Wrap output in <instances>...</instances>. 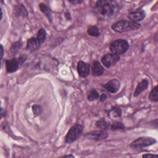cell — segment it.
Returning a JSON list of instances; mask_svg holds the SVG:
<instances>
[{"label":"cell","instance_id":"obj_1","mask_svg":"<svg viewBox=\"0 0 158 158\" xmlns=\"http://www.w3.org/2000/svg\"><path fill=\"white\" fill-rule=\"evenodd\" d=\"M119 5L112 0H100L94 8V13L101 20H107L116 16L119 11Z\"/></svg>","mask_w":158,"mask_h":158},{"label":"cell","instance_id":"obj_2","mask_svg":"<svg viewBox=\"0 0 158 158\" xmlns=\"http://www.w3.org/2000/svg\"><path fill=\"white\" fill-rule=\"evenodd\" d=\"M141 27V25L138 22H133L131 20H121L114 23L111 28L113 31L117 33H123L126 31L136 30Z\"/></svg>","mask_w":158,"mask_h":158},{"label":"cell","instance_id":"obj_3","mask_svg":"<svg viewBox=\"0 0 158 158\" xmlns=\"http://www.w3.org/2000/svg\"><path fill=\"white\" fill-rule=\"evenodd\" d=\"M129 42L123 39H118L111 43L110 45V50L112 53L117 55H122L125 54L129 49Z\"/></svg>","mask_w":158,"mask_h":158},{"label":"cell","instance_id":"obj_4","mask_svg":"<svg viewBox=\"0 0 158 158\" xmlns=\"http://www.w3.org/2000/svg\"><path fill=\"white\" fill-rule=\"evenodd\" d=\"M83 131V127L80 124H76L71 128L67 134L65 141L67 143H72L75 141L82 135Z\"/></svg>","mask_w":158,"mask_h":158},{"label":"cell","instance_id":"obj_5","mask_svg":"<svg viewBox=\"0 0 158 158\" xmlns=\"http://www.w3.org/2000/svg\"><path fill=\"white\" fill-rule=\"evenodd\" d=\"M157 142L156 140L152 137H143L138 138L130 144V147L134 149H140L145 147H148L155 144Z\"/></svg>","mask_w":158,"mask_h":158},{"label":"cell","instance_id":"obj_6","mask_svg":"<svg viewBox=\"0 0 158 158\" xmlns=\"http://www.w3.org/2000/svg\"><path fill=\"white\" fill-rule=\"evenodd\" d=\"M120 60V57L114 53L107 54L104 56L101 59L103 64L107 68H110L112 66L116 65V63Z\"/></svg>","mask_w":158,"mask_h":158},{"label":"cell","instance_id":"obj_7","mask_svg":"<svg viewBox=\"0 0 158 158\" xmlns=\"http://www.w3.org/2000/svg\"><path fill=\"white\" fill-rule=\"evenodd\" d=\"M108 134L105 130H97L88 133L85 135L86 139L94 141H99L107 138Z\"/></svg>","mask_w":158,"mask_h":158},{"label":"cell","instance_id":"obj_8","mask_svg":"<svg viewBox=\"0 0 158 158\" xmlns=\"http://www.w3.org/2000/svg\"><path fill=\"white\" fill-rule=\"evenodd\" d=\"M120 86V83L116 79L109 80L103 85V87L105 88V89L107 91L111 93H117L119 91Z\"/></svg>","mask_w":158,"mask_h":158},{"label":"cell","instance_id":"obj_9","mask_svg":"<svg viewBox=\"0 0 158 158\" xmlns=\"http://www.w3.org/2000/svg\"><path fill=\"white\" fill-rule=\"evenodd\" d=\"M20 62L19 59L14 57L12 59L6 61V69L8 73H13L16 72L20 65Z\"/></svg>","mask_w":158,"mask_h":158},{"label":"cell","instance_id":"obj_10","mask_svg":"<svg viewBox=\"0 0 158 158\" xmlns=\"http://www.w3.org/2000/svg\"><path fill=\"white\" fill-rule=\"evenodd\" d=\"M77 71L81 77H86L90 74V66L83 61H80L77 64Z\"/></svg>","mask_w":158,"mask_h":158},{"label":"cell","instance_id":"obj_11","mask_svg":"<svg viewBox=\"0 0 158 158\" xmlns=\"http://www.w3.org/2000/svg\"><path fill=\"white\" fill-rule=\"evenodd\" d=\"M145 16L146 14L145 11L142 9H139L136 11L129 13L127 16V17L131 21L138 22V21L143 20L145 17Z\"/></svg>","mask_w":158,"mask_h":158},{"label":"cell","instance_id":"obj_12","mask_svg":"<svg viewBox=\"0 0 158 158\" xmlns=\"http://www.w3.org/2000/svg\"><path fill=\"white\" fill-rule=\"evenodd\" d=\"M41 45L42 43L37 38H31L27 42V49L30 51H35L40 48Z\"/></svg>","mask_w":158,"mask_h":158},{"label":"cell","instance_id":"obj_13","mask_svg":"<svg viewBox=\"0 0 158 158\" xmlns=\"http://www.w3.org/2000/svg\"><path fill=\"white\" fill-rule=\"evenodd\" d=\"M149 86V81L147 79H143L137 85L135 91L134 93V96L135 97H138L143 91L146 90Z\"/></svg>","mask_w":158,"mask_h":158},{"label":"cell","instance_id":"obj_14","mask_svg":"<svg viewBox=\"0 0 158 158\" xmlns=\"http://www.w3.org/2000/svg\"><path fill=\"white\" fill-rule=\"evenodd\" d=\"M92 72L94 75L101 76L105 72V69L100 62L98 61H94L92 66Z\"/></svg>","mask_w":158,"mask_h":158},{"label":"cell","instance_id":"obj_15","mask_svg":"<svg viewBox=\"0 0 158 158\" xmlns=\"http://www.w3.org/2000/svg\"><path fill=\"white\" fill-rule=\"evenodd\" d=\"M87 33L90 36L94 37H97L100 35V28L95 25L90 26L87 30Z\"/></svg>","mask_w":158,"mask_h":158},{"label":"cell","instance_id":"obj_16","mask_svg":"<svg viewBox=\"0 0 158 158\" xmlns=\"http://www.w3.org/2000/svg\"><path fill=\"white\" fill-rule=\"evenodd\" d=\"M97 127L102 129L103 130H106L110 129L111 124L104 120H100L96 122Z\"/></svg>","mask_w":158,"mask_h":158},{"label":"cell","instance_id":"obj_17","mask_svg":"<svg viewBox=\"0 0 158 158\" xmlns=\"http://www.w3.org/2000/svg\"><path fill=\"white\" fill-rule=\"evenodd\" d=\"M39 8H40V10L42 11V12L43 14H45L46 15V16L48 18L49 20H50L51 22V20H52L51 13L50 9L48 8V7L43 3H41L39 5Z\"/></svg>","mask_w":158,"mask_h":158},{"label":"cell","instance_id":"obj_18","mask_svg":"<svg viewBox=\"0 0 158 158\" xmlns=\"http://www.w3.org/2000/svg\"><path fill=\"white\" fill-rule=\"evenodd\" d=\"M100 97L99 93L94 89H92L90 91L89 93L88 94V100L90 101H93L94 100H96Z\"/></svg>","mask_w":158,"mask_h":158},{"label":"cell","instance_id":"obj_19","mask_svg":"<svg viewBox=\"0 0 158 158\" xmlns=\"http://www.w3.org/2000/svg\"><path fill=\"white\" fill-rule=\"evenodd\" d=\"M121 115H122V110L119 107H115L109 112V116L111 118L119 117L121 116Z\"/></svg>","mask_w":158,"mask_h":158},{"label":"cell","instance_id":"obj_20","mask_svg":"<svg viewBox=\"0 0 158 158\" xmlns=\"http://www.w3.org/2000/svg\"><path fill=\"white\" fill-rule=\"evenodd\" d=\"M149 99L152 101H154V102H157L158 101V95H157V86L156 85V86H154L151 91L149 93Z\"/></svg>","mask_w":158,"mask_h":158},{"label":"cell","instance_id":"obj_21","mask_svg":"<svg viewBox=\"0 0 158 158\" xmlns=\"http://www.w3.org/2000/svg\"><path fill=\"white\" fill-rule=\"evenodd\" d=\"M37 38L40 42L41 43H43L45 41L46 39V32L45 29L41 28L39 30Z\"/></svg>","mask_w":158,"mask_h":158},{"label":"cell","instance_id":"obj_22","mask_svg":"<svg viewBox=\"0 0 158 158\" xmlns=\"http://www.w3.org/2000/svg\"><path fill=\"white\" fill-rule=\"evenodd\" d=\"M125 125L123 123H122L120 122H114L112 125H111L110 129L112 130H122L125 129Z\"/></svg>","mask_w":158,"mask_h":158},{"label":"cell","instance_id":"obj_23","mask_svg":"<svg viewBox=\"0 0 158 158\" xmlns=\"http://www.w3.org/2000/svg\"><path fill=\"white\" fill-rule=\"evenodd\" d=\"M32 110H33V112H34L35 116H37L41 113L42 109H41V107L39 105H34L32 106Z\"/></svg>","mask_w":158,"mask_h":158},{"label":"cell","instance_id":"obj_24","mask_svg":"<svg viewBox=\"0 0 158 158\" xmlns=\"http://www.w3.org/2000/svg\"><path fill=\"white\" fill-rule=\"evenodd\" d=\"M22 46V45H21V43L20 42H16V43H14V45H13V46H12V48H11V51H14V53H14V51H15V53L16 52V51H18V50L19 49V48H20V46Z\"/></svg>","mask_w":158,"mask_h":158},{"label":"cell","instance_id":"obj_25","mask_svg":"<svg viewBox=\"0 0 158 158\" xmlns=\"http://www.w3.org/2000/svg\"><path fill=\"white\" fill-rule=\"evenodd\" d=\"M143 157H145V158H151V157H157L158 156L156 154H143L142 156Z\"/></svg>","mask_w":158,"mask_h":158},{"label":"cell","instance_id":"obj_26","mask_svg":"<svg viewBox=\"0 0 158 158\" xmlns=\"http://www.w3.org/2000/svg\"><path fill=\"white\" fill-rule=\"evenodd\" d=\"M106 99H107V96H106V94L105 93L102 94L101 95L100 97V101H101V102L105 101L106 100Z\"/></svg>","mask_w":158,"mask_h":158},{"label":"cell","instance_id":"obj_27","mask_svg":"<svg viewBox=\"0 0 158 158\" xmlns=\"http://www.w3.org/2000/svg\"><path fill=\"white\" fill-rule=\"evenodd\" d=\"M4 54V48L2 45H1V60H2Z\"/></svg>","mask_w":158,"mask_h":158},{"label":"cell","instance_id":"obj_28","mask_svg":"<svg viewBox=\"0 0 158 158\" xmlns=\"http://www.w3.org/2000/svg\"><path fill=\"white\" fill-rule=\"evenodd\" d=\"M69 2L71 3H72L73 5H77L82 3V1H70Z\"/></svg>","mask_w":158,"mask_h":158},{"label":"cell","instance_id":"obj_29","mask_svg":"<svg viewBox=\"0 0 158 158\" xmlns=\"http://www.w3.org/2000/svg\"><path fill=\"white\" fill-rule=\"evenodd\" d=\"M64 157H74V156H72V155H68V156H63Z\"/></svg>","mask_w":158,"mask_h":158},{"label":"cell","instance_id":"obj_30","mask_svg":"<svg viewBox=\"0 0 158 158\" xmlns=\"http://www.w3.org/2000/svg\"><path fill=\"white\" fill-rule=\"evenodd\" d=\"M3 9L2 8H1V20L3 19Z\"/></svg>","mask_w":158,"mask_h":158}]
</instances>
